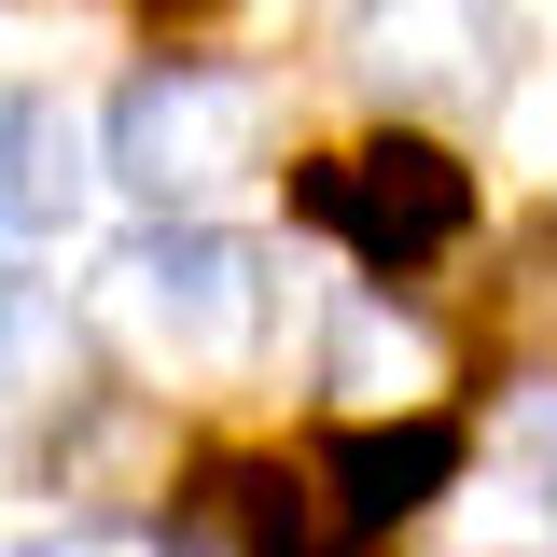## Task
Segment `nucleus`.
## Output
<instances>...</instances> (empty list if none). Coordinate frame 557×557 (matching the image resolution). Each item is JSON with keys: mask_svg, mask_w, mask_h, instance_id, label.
I'll return each mask as SVG.
<instances>
[{"mask_svg": "<svg viewBox=\"0 0 557 557\" xmlns=\"http://www.w3.org/2000/svg\"><path fill=\"white\" fill-rule=\"evenodd\" d=\"M98 153H112V182L153 196V209L223 196V182L265 153V70H237V57H153L126 98H112Z\"/></svg>", "mask_w": 557, "mask_h": 557, "instance_id": "1", "label": "nucleus"}, {"mask_svg": "<svg viewBox=\"0 0 557 557\" xmlns=\"http://www.w3.org/2000/svg\"><path fill=\"white\" fill-rule=\"evenodd\" d=\"M293 209L321 237H348L376 278H405V265H432V251L474 237V168L432 153V139H362V153H307L293 168Z\"/></svg>", "mask_w": 557, "mask_h": 557, "instance_id": "2", "label": "nucleus"}, {"mask_svg": "<svg viewBox=\"0 0 557 557\" xmlns=\"http://www.w3.org/2000/svg\"><path fill=\"white\" fill-rule=\"evenodd\" d=\"M348 70L391 112H487L530 70V14L516 0H362L348 14Z\"/></svg>", "mask_w": 557, "mask_h": 557, "instance_id": "3", "label": "nucleus"}, {"mask_svg": "<svg viewBox=\"0 0 557 557\" xmlns=\"http://www.w3.org/2000/svg\"><path fill=\"white\" fill-rule=\"evenodd\" d=\"M112 321L139 348H168V362H237L265 335V278L223 223H139L112 251Z\"/></svg>", "mask_w": 557, "mask_h": 557, "instance_id": "4", "label": "nucleus"}, {"mask_svg": "<svg viewBox=\"0 0 557 557\" xmlns=\"http://www.w3.org/2000/svg\"><path fill=\"white\" fill-rule=\"evenodd\" d=\"M321 474H335V530L348 544H391L418 502L460 474V432H446V418H348Z\"/></svg>", "mask_w": 557, "mask_h": 557, "instance_id": "5", "label": "nucleus"}, {"mask_svg": "<svg viewBox=\"0 0 557 557\" xmlns=\"http://www.w3.org/2000/svg\"><path fill=\"white\" fill-rule=\"evenodd\" d=\"M335 405L348 418H432V391H446V348H432V321L418 307H391V293H348L335 307Z\"/></svg>", "mask_w": 557, "mask_h": 557, "instance_id": "6", "label": "nucleus"}, {"mask_svg": "<svg viewBox=\"0 0 557 557\" xmlns=\"http://www.w3.org/2000/svg\"><path fill=\"white\" fill-rule=\"evenodd\" d=\"M84 391V307L57 278L0 265V405H70Z\"/></svg>", "mask_w": 557, "mask_h": 557, "instance_id": "7", "label": "nucleus"}, {"mask_svg": "<svg viewBox=\"0 0 557 557\" xmlns=\"http://www.w3.org/2000/svg\"><path fill=\"white\" fill-rule=\"evenodd\" d=\"M84 209V153H70L57 98H28V84H0V237H42Z\"/></svg>", "mask_w": 557, "mask_h": 557, "instance_id": "8", "label": "nucleus"}, {"mask_svg": "<svg viewBox=\"0 0 557 557\" xmlns=\"http://www.w3.org/2000/svg\"><path fill=\"white\" fill-rule=\"evenodd\" d=\"M321 516H335V502H321V487L307 474H237V530H251V557H376V544H348V530H321Z\"/></svg>", "mask_w": 557, "mask_h": 557, "instance_id": "9", "label": "nucleus"}, {"mask_svg": "<svg viewBox=\"0 0 557 557\" xmlns=\"http://www.w3.org/2000/svg\"><path fill=\"white\" fill-rule=\"evenodd\" d=\"M14 557H168L153 530H42V544H14Z\"/></svg>", "mask_w": 557, "mask_h": 557, "instance_id": "10", "label": "nucleus"}]
</instances>
